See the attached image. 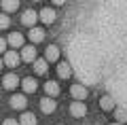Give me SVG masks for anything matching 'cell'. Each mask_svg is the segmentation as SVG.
I'll list each match as a JSON object with an SVG mask.
<instances>
[{"label":"cell","mask_w":127,"mask_h":125,"mask_svg":"<svg viewBox=\"0 0 127 125\" xmlns=\"http://www.w3.org/2000/svg\"><path fill=\"white\" fill-rule=\"evenodd\" d=\"M70 115L74 117V119H83V117L87 115V106L83 104V100H74L72 106H70Z\"/></svg>","instance_id":"6da1fadb"},{"label":"cell","mask_w":127,"mask_h":125,"mask_svg":"<svg viewBox=\"0 0 127 125\" xmlns=\"http://www.w3.org/2000/svg\"><path fill=\"white\" fill-rule=\"evenodd\" d=\"M17 85H21V81H19V76L15 74V72L4 74V79H2V87H4V89H15Z\"/></svg>","instance_id":"7a4b0ae2"},{"label":"cell","mask_w":127,"mask_h":125,"mask_svg":"<svg viewBox=\"0 0 127 125\" xmlns=\"http://www.w3.org/2000/svg\"><path fill=\"white\" fill-rule=\"evenodd\" d=\"M57 108V104H55V100L51 98V95H45V98L40 100V110L47 112V115H51V112Z\"/></svg>","instance_id":"3957f363"},{"label":"cell","mask_w":127,"mask_h":125,"mask_svg":"<svg viewBox=\"0 0 127 125\" xmlns=\"http://www.w3.org/2000/svg\"><path fill=\"white\" fill-rule=\"evenodd\" d=\"M70 93H72V98L74 100H87V95H89V91H87V87H83V85H72L70 87Z\"/></svg>","instance_id":"277c9868"},{"label":"cell","mask_w":127,"mask_h":125,"mask_svg":"<svg viewBox=\"0 0 127 125\" xmlns=\"http://www.w3.org/2000/svg\"><path fill=\"white\" fill-rule=\"evenodd\" d=\"M36 19H38V13H36V11H32V9L23 11V15H21V23H23V26H30V28L36 23Z\"/></svg>","instance_id":"5b68a950"},{"label":"cell","mask_w":127,"mask_h":125,"mask_svg":"<svg viewBox=\"0 0 127 125\" xmlns=\"http://www.w3.org/2000/svg\"><path fill=\"white\" fill-rule=\"evenodd\" d=\"M26 106H28V100H26L23 93H17V95L11 98V108H15V110H23Z\"/></svg>","instance_id":"8992f818"},{"label":"cell","mask_w":127,"mask_h":125,"mask_svg":"<svg viewBox=\"0 0 127 125\" xmlns=\"http://www.w3.org/2000/svg\"><path fill=\"white\" fill-rule=\"evenodd\" d=\"M6 45H11L13 49H19V47H23V36L19 32H11L9 38H6Z\"/></svg>","instance_id":"52a82bcc"},{"label":"cell","mask_w":127,"mask_h":125,"mask_svg":"<svg viewBox=\"0 0 127 125\" xmlns=\"http://www.w3.org/2000/svg\"><path fill=\"white\" fill-rule=\"evenodd\" d=\"M21 59L23 62H34V59H36V49H34V47L32 45H28V47H21Z\"/></svg>","instance_id":"ba28073f"},{"label":"cell","mask_w":127,"mask_h":125,"mask_svg":"<svg viewBox=\"0 0 127 125\" xmlns=\"http://www.w3.org/2000/svg\"><path fill=\"white\" fill-rule=\"evenodd\" d=\"M19 62H21V55H17L15 51H6V53H4V66L15 68Z\"/></svg>","instance_id":"9c48e42d"},{"label":"cell","mask_w":127,"mask_h":125,"mask_svg":"<svg viewBox=\"0 0 127 125\" xmlns=\"http://www.w3.org/2000/svg\"><path fill=\"white\" fill-rule=\"evenodd\" d=\"M21 87H23V91H26V93H34V91L38 89V83H36V79L28 76V79L21 81Z\"/></svg>","instance_id":"30bf717a"},{"label":"cell","mask_w":127,"mask_h":125,"mask_svg":"<svg viewBox=\"0 0 127 125\" xmlns=\"http://www.w3.org/2000/svg\"><path fill=\"white\" fill-rule=\"evenodd\" d=\"M57 76H59V79H70V76H72V68H70L68 62H59V66H57Z\"/></svg>","instance_id":"8fae6325"},{"label":"cell","mask_w":127,"mask_h":125,"mask_svg":"<svg viewBox=\"0 0 127 125\" xmlns=\"http://www.w3.org/2000/svg\"><path fill=\"white\" fill-rule=\"evenodd\" d=\"M45 59H47V62H57V59H59V49L55 45H49L45 49Z\"/></svg>","instance_id":"7c38bea8"},{"label":"cell","mask_w":127,"mask_h":125,"mask_svg":"<svg viewBox=\"0 0 127 125\" xmlns=\"http://www.w3.org/2000/svg\"><path fill=\"white\" fill-rule=\"evenodd\" d=\"M55 17H57V13H55L53 9H42L40 11V21L42 23H53Z\"/></svg>","instance_id":"4fadbf2b"},{"label":"cell","mask_w":127,"mask_h":125,"mask_svg":"<svg viewBox=\"0 0 127 125\" xmlns=\"http://www.w3.org/2000/svg\"><path fill=\"white\" fill-rule=\"evenodd\" d=\"M45 93L51 95V98L59 95V85L55 83V81H47V83H45Z\"/></svg>","instance_id":"5bb4252c"},{"label":"cell","mask_w":127,"mask_h":125,"mask_svg":"<svg viewBox=\"0 0 127 125\" xmlns=\"http://www.w3.org/2000/svg\"><path fill=\"white\" fill-rule=\"evenodd\" d=\"M28 36H30L32 42H40V40L45 38V32H42V28H34V26H32V28H30V34H28Z\"/></svg>","instance_id":"9a60e30c"},{"label":"cell","mask_w":127,"mask_h":125,"mask_svg":"<svg viewBox=\"0 0 127 125\" xmlns=\"http://www.w3.org/2000/svg\"><path fill=\"white\" fill-rule=\"evenodd\" d=\"M19 9V0H2V11L4 13H15Z\"/></svg>","instance_id":"2e32d148"},{"label":"cell","mask_w":127,"mask_h":125,"mask_svg":"<svg viewBox=\"0 0 127 125\" xmlns=\"http://www.w3.org/2000/svg\"><path fill=\"white\" fill-rule=\"evenodd\" d=\"M19 123L21 125H36L38 121H36V115H34V112H23V115L19 117Z\"/></svg>","instance_id":"e0dca14e"},{"label":"cell","mask_w":127,"mask_h":125,"mask_svg":"<svg viewBox=\"0 0 127 125\" xmlns=\"http://www.w3.org/2000/svg\"><path fill=\"white\" fill-rule=\"evenodd\" d=\"M34 72L36 74H45L47 72V59H34Z\"/></svg>","instance_id":"ac0fdd59"},{"label":"cell","mask_w":127,"mask_h":125,"mask_svg":"<svg viewBox=\"0 0 127 125\" xmlns=\"http://www.w3.org/2000/svg\"><path fill=\"white\" fill-rule=\"evenodd\" d=\"M100 106L104 108V110H112L114 108V100L110 98V95H104V98L100 100Z\"/></svg>","instance_id":"d6986e66"},{"label":"cell","mask_w":127,"mask_h":125,"mask_svg":"<svg viewBox=\"0 0 127 125\" xmlns=\"http://www.w3.org/2000/svg\"><path fill=\"white\" fill-rule=\"evenodd\" d=\"M114 117H117V121H121V123H127V112L123 110V108H117V110H114Z\"/></svg>","instance_id":"ffe728a7"},{"label":"cell","mask_w":127,"mask_h":125,"mask_svg":"<svg viewBox=\"0 0 127 125\" xmlns=\"http://www.w3.org/2000/svg\"><path fill=\"white\" fill-rule=\"evenodd\" d=\"M9 26H11V19H9V15H0V30H6Z\"/></svg>","instance_id":"44dd1931"},{"label":"cell","mask_w":127,"mask_h":125,"mask_svg":"<svg viewBox=\"0 0 127 125\" xmlns=\"http://www.w3.org/2000/svg\"><path fill=\"white\" fill-rule=\"evenodd\" d=\"M4 51H6V40L0 38V53H4Z\"/></svg>","instance_id":"7402d4cb"},{"label":"cell","mask_w":127,"mask_h":125,"mask_svg":"<svg viewBox=\"0 0 127 125\" xmlns=\"http://www.w3.org/2000/svg\"><path fill=\"white\" fill-rule=\"evenodd\" d=\"M2 125H21V123H19V121H15V119H6Z\"/></svg>","instance_id":"603a6c76"},{"label":"cell","mask_w":127,"mask_h":125,"mask_svg":"<svg viewBox=\"0 0 127 125\" xmlns=\"http://www.w3.org/2000/svg\"><path fill=\"white\" fill-rule=\"evenodd\" d=\"M66 0H53V4H64Z\"/></svg>","instance_id":"cb8c5ba5"},{"label":"cell","mask_w":127,"mask_h":125,"mask_svg":"<svg viewBox=\"0 0 127 125\" xmlns=\"http://www.w3.org/2000/svg\"><path fill=\"white\" fill-rule=\"evenodd\" d=\"M2 68H4V59H0V70H2Z\"/></svg>","instance_id":"d4e9b609"},{"label":"cell","mask_w":127,"mask_h":125,"mask_svg":"<svg viewBox=\"0 0 127 125\" xmlns=\"http://www.w3.org/2000/svg\"><path fill=\"white\" fill-rule=\"evenodd\" d=\"M110 125H123V123H121V121H114V123H110Z\"/></svg>","instance_id":"484cf974"},{"label":"cell","mask_w":127,"mask_h":125,"mask_svg":"<svg viewBox=\"0 0 127 125\" xmlns=\"http://www.w3.org/2000/svg\"><path fill=\"white\" fill-rule=\"evenodd\" d=\"M34 2H40V0H34Z\"/></svg>","instance_id":"4316f807"}]
</instances>
